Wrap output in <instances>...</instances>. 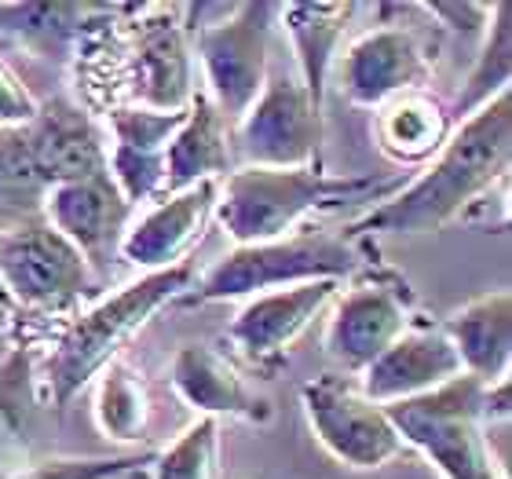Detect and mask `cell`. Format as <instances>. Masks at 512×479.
<instances>
[{"label": "cell", "mask_w": 512, "mask_h": 479, "mask_svg": "<svg viewBox=\"0 0 512 479\" xmlns=\"http://www.w3.org/2000/svg\"><path fill=\"white\" fill-rule=\"evenodd\" d=\"M96 8L88 4H0V33L44 55H63Z\"/></svg>", "instance_id": "obj_26"}, {"label": "cell", "mask_w": 512, "mask_h": 479, "mask_svg": "<svg viewBox=\"0 0 512 479\" xmlns=\"http://www.w3.org/2000/svg\"><path fill=\"white\" fill-rule=\"evenodd\" d=\"M194 286V264L169 267V271H150L136 282L121 286L118 293L96 300L88 311H81L66 333L55 344L48 359V395L55 410H66L110 362H118L128 341L158 315L165 304L183 300V293Z\"/></svg>", "instance_id": "obj_3"}, {"label": "cell", "mask_w": 512, "mask_h": 479, "mask_svg": "<svg viewBox=\"0 0 512 479\" xmlns=\"http://www.w3.org/2000/svg\"><path fill=\"white\" fill-rule=\"evenodd\" d=\"M512 158V92L454 125L436 158L355 220V235H436L505 180Z\"/></svg>", "instance_id": "obj_1"}, {"label": "cell", "mask_w": 512, "mask_h": 479, "mask_svg": "<svg viewBox=\"0 0 512 479\" xmlns=\"http://www.w3.org/2000/svg\"><path fill=\"white\" fill-rule=\"evenodd\" d=\"M19 147L11 154V172L30 176L48 191L55 183L88 180L107 172V139L85 110L55 99L37 110L30 125L19 128Z\"/></svg>", "instance_id": "obj_11"}, {"label": "cell", "mask_w": 512, "mask_h": 479, "mask_svg": "<svg viewBox=\"0 0 512 479\" xmlns=\"http://www.w3.org/2000/svg\"><path fill=\"white\" fill-rule=\"evenodd\" d=\"M359 4H278V22L293 48V74L304 81L315 103L326 96L337 52H341L344 30L355 19Z\"/></svg>", "instance_id": "obj_23"}, {"label": "cell", "mask_w": 512, "mask_h": 479, "mask_svg": "<svg viewBox=\"0 0 512 479\" xmlns=\"http://www.w3.org/2000/svg\"><path fill=\"white\" fill-rule=\"evenodd\" d=\"M0 286L33 311H66L88 297L96 271L44 220L0 227Z\"/></svg>", "instance_id": "obj_9"}, {"label": "cell", "mask_w": 512, "mask_h": 479, "mask_svg": "<svg viewBox=\"0 0 512 479\" xmlns=\"http://www.w3.org/2000/svg\"><path fill=\"white\" fill-rule=\"evenodd\" d=\"M41 209L44 224H52L74 245L92 271L110 264V256L118 253L128 231V216H132V205L121 198L107 172L88 176V180L55 183L41 191Z\"/></svg>", "instance_id": "obj_15"}, {"label": "cell", "mask_w": 512, "mask_h": 479, "mask_svg": "<svg viewBox=\"0 0 512 479\" xmlns=\"http://www.w3.org/2000/svg\"><path fill=\"white\" fill-rule=\"evenodd\" d=\"M183 8H150L147 19L136 22L132 44V99L136 107L172 110L180 114L194 103V55L187 44Z\"/></svg>", "instance_id": "obj_17"}, {"label": "cell", "mask_w": 512, "mask_h": 479, "mask_svg": "<svg viewBox=\"0 0 512 479\" xmlns=\"http://www.w3.org/2000/svg\"><path fill=\"white\" fill-rule=\"evenodd\" d=\"M374 114L377 150L403 169H425L454 132L450 110L428 92H406Z\"/></svg>", "instance_id": "obj_22"}, {"label": "cell", "mask_w": 512, "mask_h": 479, "mask_svg": "<svg viewBox=\"0 0 512 479\" xmlns=\"http://www.w3.org/2000/svg\"><path fill=\"white\" fill-rule=\"evenodd\" d=\"M169 381L183 403L198 410V417H238L249 425H267L275 414L264 395L249 388L235 362L213 344H183L172 355Z\"/></svg>", "instance_id": "obj_19"}, {"label": "cell", "mask_w": 512, "mask_h": 479, "mask_svg": "<svg viewBox=\"0 0 512 479\" xmlns=\"http://www.w3.org/2000/svg\"><path fill=\"white\" fill-rule=\"evenodd\" d=\"M509 81H512V4L498 0V4H491V15L483 22L480 55H476V63H472L469 77H465L458 103L450 110L454 125L465 121L469 114H476V110H483L487 103H494L498 96H505Z\"/></svg>", "instance_id": "obj_24"}, {"label": "cell", "mask_w": 512, "mask_h": 479, "mask_svg": "<svg viewBox=\"0 0 512 479\" xmlns=\"http://www.w3.org/2000/svg\"><path fill=\"white\" fill-rule=\"evenodd\" d=\"M443 333L450 337L454 352L461 359V370L476 377L480 384L509 381L512 366V293L491 289L450 311L443 322Z\"/></svg>", "instance_id": "obj_20"}, {"label": "cell", "mask_w": 512, "mask_h": 479, "mask_svg": "<svg viewBox=\"0 0 512 479\" xmlns=\"http://www.w3.org/2000/svg\"><path fill=\"white\" fill-rule=\"evenodd\" d=\"M191 110V107H187ZM187 110H150V107H114L107 114V176L128 205H143L165 191V150Z\"/></svg>", "instance_id": "obj_14"}, {"label": "cell", "mask_w": 512, "mask_h": 479, "mask_svg": "<svg viewBox=\"0 0 512 479\" xmlns=\"http://www.w3.org/2000/svg\"><path fill=\"white\" fill-rule=\"evenodd\" d=\"M355 275L359 253L348 238L330 231H293L275 242L235 245L183 293V304L198 308L220 300H249L304 282H344Z\"/></svg>", "instance_id": "obj_4"}, {"label": "cell", "mask_w": 512, "mask_h": 479, "mask_svg": "<svg viewBox=\"0 0 512 479\" xmlns=\"http://www.w3.org/2000/svg\"><path fill=\"white\" fill-rule=\"evenodd\" d=\"M96 428L114 443H139L150 428V388L128 359L110 362L96 377Z\"/></svg>", "instance_id": "obj_25"}, {"label": "cell", "mask_w": 512, "mask_h": 479, "mask_svg": "<svg viewBox=\"0 0 512 479\" xmlns=\"http://www.w3.org/2000/svg\"><path fill=\"white\" fill-rule=\"evenodd\" d=\"M341 289L344 282H304L249 297L231 322V344L256 370H278L289 348L311 330V322L326 315Z\"/></svg>", "instance_id": "obj_13"}, {"label": "cell", "mask_w": 512, "mask_h": 479, "mask_svg": "<svg viewBox=\"0 0 512 479\" xmlns=\"http://www.w3.org/2000/svg\"><path fill=\"white\" fill-rule=\"evenodd\" d=\"M154 461V450L143 454H103V458H48L11 479H121Z\"/></svg>", "instance_id": "obj_28"}, {"label": "cell", "mask_w": 512, "mask_h": 479, "mask_svg": "<svg viewBox=\"0 0 512 479\" xmlns=\"http://www.w3.org/2000/svg\"><path fill=\"white\" fill-rule=\"evenodd\" d=\"M322 150V103L293 70H271L249 114L231 128V154L242 165L304 169Z\"/></svg>", "instance_id": "obj_7"}, {"label": "cell", "mask_w": 512, "mask_h": 479, "mask_svg": "<svg viewBox=\"0 0 512 479\" xmlns=\"http://www.w3.org/2000/svg\"><path fill=\"white\" fill-rule=\"evenodd\" d=\"M154 479H224L220 469V421L216 417H194L169 447L158 450Z\"/></svg>", "instance_id": "obj_27"}, {"label": "cell", "mask_w": 512, "mask_h": 479, "mask_svg": "<svg viewBox=\"0 0 512 479\" xmlns=\"http://www.w3.org/2000/svg\"><path fill=\"white\" fill-rule=\"evenodd\" d=\"M432 66L436 55L417 30L374 26L341 55V92L355 107L381 110L406 92H425Z\"/></svg>", "instance_id": "obj_12"}, {"label": "cell", "mask_w": 512, "mask_h": 479, "mask_svg": "<svg viewBox=\"0 0 512 479\" xmlns=\"http://www.w3.org/2000/svg\"><path fill=\"white\" fill-rule=\"evenodd\" d=\"M483 388L461 373L436 392L384 406L403 447L425 454L443 479H509L491 447V425L483 417Z\"/></svg>", "instance_id": "obj_5"}, {"label": "cell", "mask_w": 512, "mask_h": 479, "mask_svg": "<svg viewBox=\"0 0 512 479\" xmlns=\"http://www.w3.org/2000/svg\"><path fill=\"white\" fill-rule=\"evenodd\" d=\"M231 169H235L231 125L198 92L191 110H187V118H183V125L176 128L169 150H165V191H161V198L191 191L198 183L224 180Z\"/></svg>", "instance_id": "obj_21"}, {"label": "cell", "mask_w": 512, "mask_h": 479, "mask_svg": "<svg viewBox=\"0 0 512 479\" xmlns=\"http://www.w3.org/2000/svg\"><path fill=\"white\" fill-rule=\"evenodd\" d=\"M278 4H235L220 22H209L194 37L205 92L216 114L235 128L246 118L271 74V30Z\"/></svg>", "instance_id": "obj_6"}, {"label": "cell", "mask_w": 512, "mask_h": 479, "mask_svg": "<svg viewBox=\"0 0 512 479\" xmlns=\"http://www.w3.org/2000/svg\"><path fill=\"white\" fill-rule=\"evenodd\" d=\"M37 96L22 85V77L0 59V128H22L37 118Z\"/></svg>", "instance_id": "obj_29"}, {"label": "cell", "mask_w": 512, "mask_h": 479, "mask_svg": "<svg viewBox=\"0 0 512 479\" xmlns=\"http://www.w3.org/2000/svg\"><path fill=\"white\" fill-rule=\"evenodd\" d=\"M461 359L454 352L450 337L443 326H428L417 322L388 348L377 355L363 373H359V388L366 399L377 406H392L403 399H417L425 392H436L447 381L461 377Z\"/></svg>", "instance_id": "obj_18"}, {"label": "cell", "mask_w": 512, "mask_h": 479, "mask_svg": "<svg viewBox=\"0 0 512 479\" xmlns=\"http://www.w3.org/2000/svg\"><path fill=\"white\" fill-rule=\"evenodd\" d=\"M300 403L315 439L348 469L377 472L403 454V439L388 421V410L366 399L355 377L322 373L300 388Z\"/></svg>", "instance_id": "obj_8"}, {"label": "cell", "mask_w": 512, "mask_h": 479, "mask_svg": "<svg viewBox=\"0 0 512 479\" xmlns=\"http://www.w3.org/2000/svg\"><path fill=\"white\" fill-rule=\"evenodd\" d=\"M395 183L374 176H326L319 165L304 169H267V165H238L220 180L213 220L235 245L275 242L293 231L311 213L337 209L359 198H388Z\"/></svg>", "instance_id": "obj_2"}, {"label": "cell", "mask_w": 512, "mask_h": 479, "mask_svg": "<svg viewBox=\"0 0 512 479\" xmlns=\"http://www.w3.org/2000/svg\"><path fill=\"white\" fill-rule=\"evenodd\" d=\"M216 198H220V180L198 183L191 191L161 198L136 224H128L118 256L125 264L139 267L143 275L169 271V267L191 260V249L202 242L205 227L216 213Z\"/></svg>", "instance_id": "obj_16"}, {"label": "cell", "mask_w": 512, "mask_h": 479, "mask_svg": "<svg viewBox=\"0 0 512 479\" xmlns=\"http://www.w3.org/2000/svg\"><path fill=\"white\" fill-rule=\"evenodd\" d=\"M414 300L395 275H363L330 304L322 348L344 377L359 373L414 326Z\"/></svg>", "instance_id": "obj_10"}]
</instances>
